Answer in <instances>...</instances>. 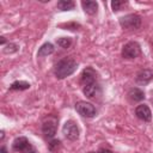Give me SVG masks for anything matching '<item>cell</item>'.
I'll use <instances>...</instances> for the list:
<instances>
[{
	"label": "cell",
	"instance_id": "6da1fadb",
	"mask_svg": "<svg viewBox=\"0 0 153 153\" xmlns=\"http://www.w3.org/2000/svg\"><path fill=\"white\" fill-rule=\"evenodd\" d=\"M76 67H78V63L75 60H73L72 57H65L55 65L54 73L57 79H65L71 74H73Z\"/></svg>",
	"mask_w": 153,
	"mask_h": 153
},
{
	"label": "cell",
	"instance_id": "7a4b0ae2",
	"mask_svg": "<svg viewBox=\"0 0 153 153\" xmlns=\"http://www.w3.org/2000/svg\"><path fill=\"white\" fill-rule=\"evenodd\" d=\"M120 25L122 29H126V30H135V29L140 27L141 18H140V16H137L135 13L127 14V16L120 18Z\"/></svg>",
	"mask_w": 153,
	"mask_h": 153
},
{
	"label": "cell",
	"instance_id": "3957f363",
	"mask_svg": "<svg viewBox=\"0 0 153 153\" xmlns=\"http://www.w3.org/2000/svg\"><path fill=\"white\" fill-rule=\"evenodd\" d=\"M57 130V118L54 116H49L47 118H44L43 123H42V131L44 134L45 137L51 139L55 136Z\"/></svg>",
	"mask_w": 153,
	"mask_h": 153
},
{
	"label": "cell",
	"instance_id": "277c9868",
	"mask_svg": "<svg viewBox=\"0 0 153 153\" xmlns=\"http://www.w3.org/2000/svg\"><path fill=\"white\" fill-rule=\"evenodd\" d=\"M62 133L65 135L66 139L71 140V141H75L79 139V134H80V130H79V127L78 124L72 121V120H68L63 127H62Z\"/></svg>",
	"mask_w": 153,
	"mask_h": 153
},
{
	"label": "cell",
	"instance_id": "5b68a950",
	"mask_svg": "<svg viewBox=\"0 0 153 153\" xmlns=\"http://www.w3.org/2000/svg\"><path fill=\"white\" fill-rule=\"evenodd\" d=\"M140 54H141V48H140L139 43L135 41L128 42L127 44H124V47L122 49V56L126 59H135Z\"/></svg>",
	"mask_w": 153,
	"mask_h": 153
},
{
	"label": "cell",
	"instance_id": "8992f818",
	"mask_svg": "<svg viewBox=\"0 0 153 153\" xmlns=\"http://www.w3.org/2000/svg\"><path fill=\"white\" fill-rule=\"evenodd\" d=\"M75 110L82 117H93L96 115V108L91 103H87L84 100H80L75 104Z\"/></svg>",
	"mask_w": 153,
	"mask_h": 153
},
{
	"label": "cell",
	"instance_id": "52a82bcc",
	"mask_svg": "<svg viewBox=\"0 0 153 153\" xmlns=\"http://www.w3.org/2000/svg\"><path fill=\"white\" fill-rule=\"evenodd\" d=\"M97 73L94 72L93 68L91 67H87L82 71L81 73V84L84 86H87L90 84H93V82H97Z\"/></svg>",
	"mask_w": 153,
	"mask_h": 153
},
{
	"label": "cell",
	"instance_id": "ba28073f",
	"mask_svg": "<svg viewBox=\"0 0 153 153\" xmlns=\"http://www.w3.org/2000/svg\"><path fill=\"white\" fill-rule=\"evenodd\" d=\"M135 115L137 118H140L141 121H145V122H148L152 120V112H151L148 105H146V104L137 105L135 109Z\"/></svg>",
	"mask_w": 153,
	"mask_h": 153
},
{
	"label": "cell",
	"instance_id": "9c48e42d",
	"mask_svg": "<svg viewBox=\"0 0 153 153\" xmlns=\"http://www.w3.org/2000/svg\"><path fill=\"white\" fill-rule=\"evenodd\" d=\"M82 92L87 98H96L100 94V86L97 82H93L87 86H84Z\"/></svg>",
	"mask_w": 153,
	"mask_h": 153
},
{
	"label": "cell",
	"instance_id": "30bf717a",
	"mask_svg": "<svg viewBox=\"0 0 153 153\" xmlns=\"http://www.w3.org/2000/svg\"><path fill=\"white\" fill-rule=\"evenodd\" d=\"M153 79V72L149 69H143L136 75V82L140 85H146Z\"/></svg>",
	"mask_w": 153,
	"mask_h": 153
},
{
	"label": "cell",
	"instance_id": "8fae6325",
	"mask_svg": "<svg viewBox=\"0 0 153 153\" xmlns=\"http://www.w3.org/2000/svg\"><path fill=\"white\" fill-rule=\"evenodd\" d=\"M29 145H30V142H29V140H27L26 137H24V136H19V137H17V139L13 141L12 147H13V151H16V152H20V153H22Z\"/></svg>",
	"mask_w": 153,
	"mask_h": 153
},
{
	"label": "cell",
	"instance_id": "7c38bea8",
	"mask_svg": "<svg viewBox=\"0 0 153 153\" xmlns=\"http://www.w3.org/2000/svg\"><path fill=\"white\" fill-rule=\"evenodd\" d=\"M81 6H82V10L90 14V16H93L97 13L98 11V4L96 1H91V0H87V1H81Z\"/></svg>",
	"mask_w": 153,
	"mask_h": 153
},
{
	"label": "cell",
	"instance_id": "4fadbf2b",
	"mask_svg": "<svg viewBox=\"0 0 153 153\" xmlns=\"http://www.w3.org/2000/svg\"><path fill=\"white\" fill-rule=\"evenodd\" d=\"M128 96H129V98H130L131 100H134V102H140V100H142V99L145 98L143 91L140 90V88H137V87L130 88L129 92H128Z\"/></svg>",
	"mask_w": 153,
	"mask_h": 153
},
{
	"label": "cell",
	"instance_id": "5bb4252c",
	"mask_svg": "<svg viewBox=\"0 0 153 153\" xmlns=\"http://www.w3.org/2000/svg\"><path fill=\"white\" fill-rule=\"evenodd\" d=\"M53 53H54V45H53L51 43H44V44L38 49L37 55H38L39 57H42V56H48V55H50V54H53Z\"/></svg>",
	"mask_w": 153,
	"mask_h": 153
},
{
	"label": "cell",
	"instance_id": "9a60e30c",
	"mask_svg": "<svg viewBox=\"0 0 153 153\" xmlns=\"http://www.w3.org/2000/svg\"><path fill=\"white\" fill-rule=\"evenodd\" d=\"M57 8L61 11H69L74 8V2L71 0H61L57 2Z\"/></svg>",
	"mask_w": 153,
	"mask_h": 153
},
{
	"label": "cell",
	"instance_id": "2e32d148",
	"mask_svg": "<svg viewBox=\"0 0 153 153\" xmlns=\"http://www.w3.org/2000/svg\"><path fill=\"white\" fill-rule=\"evenodd\" d=\"M29 87H30V84L26 81H14L10 86V90H27Z\"/></svg>",
	"mask_w": 153,
	"mask_h": 153
},
{
	"label": "cell",
	"instance_id": "e0dca14e",
	"mask_svg": "<svg viewBox=\"0 0 153 153\" xmlns=\"http://www.w3.org/2000/svg\"><path fill=\"white\" fill-rule=\"evenodd\" d=\"M56 42H57V45H60L61 48H68L72 44V39L69 37H61Z\"/></svg>",
	"mask_w": 153,
	"mask_h": 153
},
{
	"label": "cell",
	"instance_id": "ac0fdd59",
	"mask_svg": "<svg viewBox=\"0 0 153 153\" xmlns=\"http://www.w3.org/2000/svg\"><path fill=\"white\" fill-rule=\"evenodd\" d=\"M60 146H61L60 140H53V141L49 142V149L51 152H57V149L60 148Z\"/></svg>",
	"mask_w": 153,
	"mask_h": 153
},
{
	"label": "cell",
	"instance_id": "d6986e66",
	"mask_svg": "<svg viewBox=\"0 0 153 153\" xmlns=\"http://www.w3.org/2000/svg\"><path fill=\"white\" fill-rule=\"evenodd\" d=\"M17 45L16 44H13V43H10L5 49H4V53H6V54H11V53H14V51H17Z\"/></svg>",
	"mask_w": 153,
	"mask_h": 153
},
{
	"label": "cell",
	"instance_id": "ffe728a7",
	"mask_svg": "<svg viewBox=\"0 0 153 153\" xmlns=\"http://www.w3.org/2000/svg\"><path fill=\"white\" fill-rule=\"evenodd\" d=\"M123 4H124L123 1L115 0V1H112V2H111V7H112V10H114V11H118V10H120V7H121Z\"/></svg>",
	"mask_w": 153,
	"mask_h": 153
},
{
	"label": "cell",
	"instance_id": "44dd1931",
	"mask_svg": "<svg viewBox=\"0 0 153 153\" xmlns=\"http://www.w3.org/2000/svg\"><path fill=\"white\" fill-rule=\"evenodd\" d=\"M22 153H38V152H37V151H36V148L30 143V145H29V146H27V147H26Z\"/></svg>",
	"mask_w": 153,
	"mask_h": 153
},
{
	"label": "cell",
	"instance_id": "7402d4cb",
	"mask_svg": "<svg viewBox=\"0 0 153 153\" xmlns=\"http://www.w3.org/2000/svg\"><path fill=\"white\" fill-rule=\"evenodd\" d=\"M98 153H114V152H111L110 149H106V148H102V149H99Z\"/></svg>",
	"mask_w": 153,
	"mask_h": 153
},
{
	"label": "cell",
	"instance_id": "603a6c76",
	"mask_svg": "<svg viewBox=\"0 0 153 153\" xmlns=\"http://www.w3.org/2000/svg\"><path fill=\"white\" fill-rule=\"evenodd\" d=\"M0 153H7V151H6V147H1V149H0Z\"/></svg>",
	"mask_w": 153,
	"mask_h": 153
},
{
	"label": "cell",
	"instance_id": "cb8c5ba5",
	"mask_svg": "<svg viewBox=\"0 0 153 153\" xmlns=\"http://www.w3.org/2000/svg\"><path fill=\"white\" fill-rule=\"evenodd\" d=\"M5 41H6V39H5V37H1V44H4V43H5Z\"/></svg>",
	"mask_w": 153,
	"mask_h": 153
},
{
	"label": "cell",
	"instance_id": "d4e9b609",
	"mask_svg": "<svg viewBox=\"0 0 153 153\" xmlns=\"http://www.w3.org/2000/svg\"><path fill=\"white\" fill-rule=\"evenodd\" d=\"M88 153H94V152H88Z\"/></svg>",
	"mask_w": 153,
	"mask_h": 153
}]
</instances>
